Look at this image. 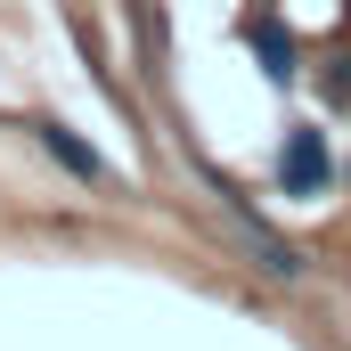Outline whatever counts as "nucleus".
Returning <instances> with one entry per match:
<instances>
[{
  "label": "nucleus",
  "instance_id": "f03ea898",
  "mask_svg": "<svg viewBox=\"0 0 351 351\" xmlns=\"http://www.w3.org/2000/svg\"><path fill=\"white\" fill-rule=\"evenodd\" d=\"M327 188H335V139H327L319 123H286V131H278V196L319 204Z\"/></svg>",
  "mask_w": 351,
  "mask_h": 351
},
{
  "label": "nucleus",
  "instance_id": "0eeeda50",
  "mask_svg": "<svg viewBox=\"0 0 351 351\" xmlns=\"http://www.w3.org/2000/svg\"><path fill=\"white\" fill-rule=\"evenodd\" d=\"M343 180H351V164H343Z\"/></svg>",
  "mask_w": 351,
  "mask_h": 351
},
{
  "label": "nucleus",
  "instance_id": "423d86ee",
  "mask_svg": "<svg viewBox=\"0 0 351 351\" xmlns=\"http://www.w3.org/2000/svg\"><path fill=\"white\" fill-rule=\"evenodd\" d=\"M319 90H327V106H351V49H335L319 66Z\"/></svg>",
  "mask_w": 351,
  "mask_h": 351
},
{
  "label": "nucleus",
  "instance_id": "7ed1b4c3",
  "mask_svg": "<svg viewBox=\"0 0 351 351\" xmlns=\"http://www.w3.org/2000/svg\"><path fill=\"white\" fill-rule=\"evenodd\" d=\"M237 41L254 49V66L269 74V90H294V82H302V49H294V33H286L269 8H245V16H237Z\"/></svg>",
  "mask_w": 351,
  "mask_h": 351
},
{
  "label": "nucleus",
  "instance_id": "20e7f679",
  "mask_svg": "<svg viewBox=\"0 0 351 351\" xmlns=\"http://www.w3.org/2000/svg\"><path fill=\"white\" fill-rule=\"evenodd\" d=\"M33 139H41V156H49L58 172H74V180H106V156L90 147L74 123H33Z\"/></svg>",
  "mask_w": 351,
  "mask_h": 351
},
{
  "label": "nucleus",
  "instance_id": "39448f33",
  "mask_svg": "<svg viewBox=\"0 0 351 351\" xmlns=\"http://www.w3.org/2000/svg\"><path fill=\"white\" fill-rule=\"evenodd\" d=\"M123 8H131V33H139V74L164 82V16H156V0H123Z\"/></svg>",
  "mask_w": 351,
  "mask_h": 351
},
{
  "label": "nucleus",
  "instance_id": "f257e3e1",
  "mask_svg": "<svg viewBox=\"0 0 351 351\" xmlns=\"http://www.w3.org/2000/svg\"><path fill=\"white\" fill-rule=\"evenodd\" d=\"M213 180V196H221V213H229V221H237V245H245V254H254V269H269V278H278V286H294V278H311V262H302V245H294V237H278V229H269L262 213H254V196H245V188H237V180L229 172H204Z\"/></svg>",
  "mask_w": 351,
  "mask_h": 351
}]
</instances>
